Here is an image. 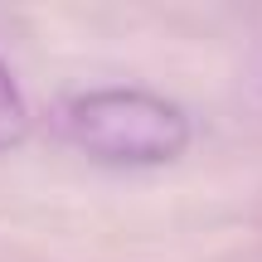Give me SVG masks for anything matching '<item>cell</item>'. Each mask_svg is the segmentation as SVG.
<instances>
[{
	"label": "cell",
	"instance_id": "cell-1",
	"mask_svg": "<svg viewBox=\"0 0 262 262\" xmlns=\"http://www.w3.org/2000/svg\"><path fill=\"white\" fill-rule=\"evenodd\" d=\"M63 131L93 165L160 170L194 146V122L180 102L150 88H88L63 102Z\"/></svg>",
	"mask_w": 262,
	"mask_h": 262
},
{
	"label": "cell",
	"instance_id": "cell-2",
	"mask_svg": "<svg viewBox=\"0 0 262 262\" xmlns=\"http://www.w3.org/2000/svg\"><path fill=\"white\" fill-rule=\"evenodd\" d=\"M29 131H34L29 97H25V88H19V78L10 73V63L0 58V156H10L15 146H25Z\"/></svg>",
	"mask_w": 262,
	"mask_h": 262
}]
</instances>
